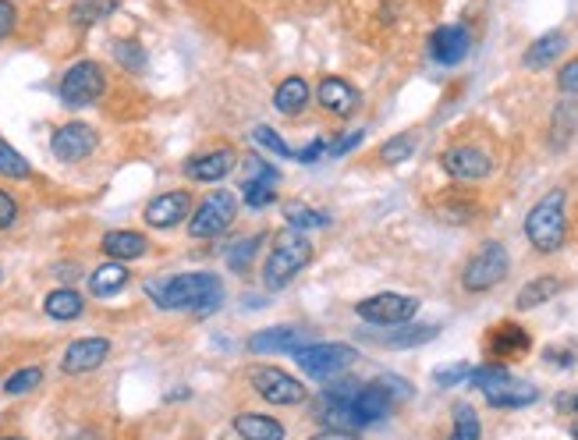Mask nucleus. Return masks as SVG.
<instances>
[{
	"instance_id": "obj_1",
	"label": "nucleus",
	"mask_w": 578,
	"mask_h": 440,
	"mask_svg": "<svg viewBox=\"0 0 578 440\" xmlns=\"http://www.w3.org/2000/svg\"><path fill=\"white\" fill-rule=\"evenodd\" d=\"M146 295L153 306L174 309V313H213L224 302V281L210 270H188L174 277H153L146 281Z\"/></svg>"
},
{
	"instance_id": "obj_2",
	"label": "nucleus",
	"mask_w": 578,
	"mask_h": 440,
	"mask_svg": "<svg viewBox=\"0 0 578 440\" xmlns=\"http://www.w3.org/2000/svg\"><path fill=\"white\" fill-rule=\"evenodd\" d=\"M525 238L539 256H554L568 242V192L550 189L525 213Z\"/></svg>"
},
{
	"instance_id": "obj_3",
	"label": "nucleus",
	"mask_w": 578,
	"mask_h": 440,
	"mask_svg": "<svg viewBox=\"0 0 578 440\" xmlns=\"http://www.w3.org/2000/svg\"><path fill=\"white\" fill-rule=\"evenodd\" d=\"M313 263V242L302 235V231H277L270 238V249H266L263 260V288L266 291H281L302 274L305 267Z\"/></svg>"
},
{
	"instance_id": "obj_4",
	"label": "nucleus",
	"mask_w": 578,
	"mask_h": 440,
	"mask_svg": "<svg viewBox=\"0 0 578 440\" xmlns=\"http://www.w3.org/2000/svg\"><path fill=\"white\" fill-rule=\"evenodd\" d=\"M511 274V252L504 242H483L472 252L465 267H461V288L469 295H483L493 291L504 277Z\"/></svg>"
},
{
	"instance_id": "obj_5",
	"label": "nucleus",
	"mask_w": 578,
	"mask_h": 440,
	"mask_svg": "<svg viewBox=\"0 0 578 440\" xmlns=\"http://www.w3.org/2000/svg\"><path fill=\"white\" fill-rule=\"evenodd\" d=\"M295 362L305 377L334 380L359 362V348L344 345V341H309V345H302L295 352Z\"/></svg>"
},
{
	"instance_id": "obj_6",
	"label": "nucleus",
	"mask_w": 578,
	"mask_h": 440,
	"mask_svg": "<svg viewBox=\"0 0 578 440\" xmlns=\"http://www.w3.org/2000/svg\"><path fill=\"white\" fill-rule=\"evenodd\" d=\"M103 93H107V71H103L100 61H89V57L71 64L61 75V86H57V96L68 110L93 107Z\"/></svg>"
},
{
	"instance_id": "obj_7",
	"label": "nucleus",
	"mask_w": 578,
	"mask_h": 440,
	"mask_svg": "<svg viewBox=\"0 0 578 440\" xmlns=\"http://www.w3.org/2000/svg\"><path fill=\"white\" fill-rule=\"evenodd\" d=\"M245 380H249L252 394L263 398L266 405H274V409L302 405V401L309 398V391H305L302 380L291 377V373L281 370V366H252V370L245 373Z\"/></svg>"
},
{
	"instance_id": "obj_8",
	"label": "nucleus",
	"mask_w": 578,
	"mask_h": 440,
	"mask_svg": "<svg viewBox=\"0 0 578 440\" xmlns=\"http://www.w3.org/2000/svg\"><path fill=\"white\" fill-rule=\"evenodd\" d=\"M238 217V199L235 192L227 189H217L203 199V203L192 210L188 217V235L192 238H220Z\"/></svg>"
},
{
	"instance_id": "obj_9",
	"label": "nucleus",
	"mask_w": 578,
	"mask_h": 440,
	"mask_svg": "<svg viewBox=\"0 0 578 440\" xmlns=\"http://www.w3.org/2000/svg\"><path fill=\"white\" fill-rule=\"evenodd\" d=\"M415 313H419V299L401 295V291H380V295L355 302V316L373 327H401V323H412Z\"/></svg>"
},
{
	"instance_id": "obj_10",
	"label": "nucleus",
	"mask_w": 578,
	"mask_h": 440,
	"mask_svg": "<svg viewBox=\"0 0 578 440\" xmlns=\"http://www.w3.org/2000/svg\"><path fill=\"white\" fill-rule=\"evenodd\" d=\"M440 167L454 181H483L493 174V157L476 142H454L440 153Z\"/></svg>"
},
{
	"instance_id": "obj_11",
	"label": "nucleus",
	"mask_w": 578,
	"mask_h": 440,
	"mask_svg": "<svg viewBox=\"0 0 578 440\" xmlns=\"http://www.w3.org/2000/svg\"><path fill=\"white\" fill-rule=\"evenodd\" d=\"M483 348H486V355H490V362H500V366H508V362H515V359H522V355H529L532 334L522 327V323L500 320V323H493V327L486 330Z\"/></svg>"
},
{
	"instance_id": "obj_12",
	"label": "nucleus",
	"mask_w": 578,
	"mask_h": 440,
	"mask_svg": "<svg viewBox=\"0 0 578 440\" xmlns=\"http://www.w3.org/2000/svg\"><path fill=\"white\" fill-rule=\"evenodd\" d=\"M96 146H100V135L86 121H68L54 132L50 139V153H54L61 164H82L86 157H93Z\"/></svg>"
},
{
	"instance_id": "obj_13",
	"label": "nucleus",
	"mask_w": 578,
	"mask_h": 440,
	"mask_svg": "<svg viewBox=\"0 0 578 440\" xmlns=\"http://www.w3.org/2000/svg\"><path fill=\"white\" fill-rule=\"evenodd\" d=\"M277 181H281V171H277L270 160L249 153V157H245V181H242L245 206H252V210H266V206L277 199V189H274Z\"/></svg>"
},
{
	"instance_id": "obj_14",
	"label": "nucleus",
	"mask_w": 578,
	"mask_h": 440,
	"mask_svg": "<svg viewBox=\"0 0 578 440\" xmlns=\"http://www.w3.org/2000/svg\"><path fill=\"white\" fill-rule=\"evenodd\" d=\"M188 217H192V192H188V189L160 192V196L149 199L146 210H142V220H146L149 228H157V231L178 228V224H185Z\"/></svg>"
},
{
	"instance_id": "obj_15",
	"label": "nucleus",
	"mask_w": 578,
	"mask_h": 440,
	"mask_svg": "<svg viewBox=\"0 0 578 440\" xmlns=\"http://www.w3.org/2000/svg\"><path fill=\"white\" fill-rule=\"evenodd\" d=\"M238 164V153L231 150V146H213V150L206 153H196V157L185 160V178L188 181H203V185H217V181H224L227 174L235 171Z\"/></svg>"
},
{
	"instance_id": "obj_16",
	"label": "nucleus",
	"mask_w": 578,
	"mask_h": 440,
	"mask_svg": "<svg viewBox=\"0 0 578 440\" xmlns=\"http://www.w3.org/2000/svg\"><path fill=\"white\" fill-rule=\"evenodd\" d=\"M302 345H309V330L295 327V323H281V327L256 330L249 338L252 355H295Z\"/></svg>"
},
{
	"instance_id": "obj_17",
	"label": "nucleus",
	"mask_w": 578,
	"mask_h": 440,
	"mask_svg": "<svg viewBox=\"0 0 578 440\" xmlns=\"http://www.w3.org/2000/svg\"><path fill=\"white\" fill-rule=\"evenodd\" d=\"M107 359H110V341L107 338H79L64 348L61 370L68 373V377H82V373L100 370Z\"/></svg>"
},
{
	"instance_id": "obj_18",
	"label": "nucleus",
	"mask_w": 578,
	"mask_h": 440,
	"mask_svg": "<svg viewBox=\"0 0 578 440\" xmlns=\"http://www.w3.org/2000/svg\"><path fill=\"white\" fill-rule=\"evenodd\" d=\"M348 405H352L355 423L373 426V423H380V419L391 416L398 401L391 398V391H387L380 380H373V384H359V391H355V398L348 401Z\"/></svg>"
},
{
	"instance_id": "obj_19",
	"label": "nucleus",
	"mask_w": 578,
	"mask_h": 440,
	"mask_svg": "<svg viewBox=\"0 0 578 440\" xmlns=\"http://www.w3.org/2000/svg\"><path fill=\"white\" fill-rule=\"evenodd\" d=\"M316 103L327 114H334V118H352L355 110L362 107V93L348 79H341V75H327L316 86Z\"/></svg>"
},
{
	"instance_id": "obj_20",
	"label": "nucleus",
	"mask_w": 578,
	"mask_h": 440,
	"mask_svg": "<svg viewBox=\"0 0 578 440\" xmlns=\"http://www.w3.org/2000/svg\"><path fill=\"white\" fill-rule=\"evenodd\" d=\"M472 50V36L465 25H440L437 32L430 36V57L444 68H454L469 57Z\"/></svg>"
},
{
	"instance_id": "obj_21",
	"label": "nucleus",
	"mask_w": 578,
	"mask_h": 440,
	"mask_svg": "<svg viewBox=\"0 0 578 440\" xmlns=\"http://www.w3.org/2000/svg\"><path fill=\"white\" fill-rule=\"evenodd\" d=\"M231 430H235L238 440H284L288 430L277 416L270 412H252V409H242L231 416Z\"/></svg>"
},
{
	"instance_id": "obj_22",
	"label": "nucleus",
	"mask_w": 578,
	"mask_h": 440,
	"mask_svg": "<svg viewBox=\"0 0 578 440\" xmlns=\"http://www.w3.org/2000/svg\"><path fill=\"white\" fill-rule=\"evenodd\" d=\"M100 249L103 256L118 263H132V260H142L149 252V238L142 231H128V228H118V231H107L100 238Z\"/></svg>"
},
{
	"instance_id": "obj_23",
	"label": "nucleus",
	"mask_w": 578,
	"mask_h": 440,
	"mask_svg": "<svg viewBox=\"0 0 578 440\" xmlns=\"http://www.w3.org/2000/svg\"><path fill=\"white\" fill-rule=\"evenodd\" d=\"M568 50V32H561V29H550V32H543L539 40H532L529 43V50L522 54V64L529 71H539V68H550V64L557 61V57Z\"/></svg>"
},
{
	"instance_id": "obj_24",
	"label": "nucleus",
	"mask_w": 578,
	"mask_h": 440,
	"mask_svg": "<svg viewBox=\"0 0 578 440\" xmlns=\"http://www.w3.org/2000/svg\"><path fill=\"white\" fill-rule=\"evenodd\" d=\"M483 398L490 409H529V405H536L539 401V387L511 377L508 384L493 387V391H486Z\"/></svg>"
},
{
	"instance_id": "obj_25",
	"label": "nucleus",
	"mask_w": 578,
	"mask_h": 440,
	"mask_svg": "<svg viewBox=\"0 0 578 440\" xmlns=\"http://www.w3.org/2000/svg\"><path fill=\"white\" fill-rule=\"evenodd\" d=\"M309 100H313V89H309L305 75H288V79L274 89V107L284 118H298V114L309 107Z\"/></svg>"
},
{
	"instance_id": "obj_26",
	"label": "nucleus",
	"mask_w": 578,
	"mask_h": 440,
	"mask_svg": "<svg viewBox=\"0 0 578 440\" xmlns=\"http://www.w3.org/2000/svg\"><path fill=\"white\" fill-rule=\"evenodd\" d=\"M128 281H132V274H128L125 263L118 260L100 263V267L89 274V295H93V299H114L118 291L128 288Z\"/></svg>"
},
{
	"instance_id": "obj_27",
	"label": "nucleus",
	"mask_w": 578,
	"mask_h": 440,
	"mask_svg": "<svg viewBox=\"0 0 578 440\" xmlns=\"http://www.w3.org/2000/svg\"><path fill=\"white\" fill-rule=\"evenodd\" d=\"M564 284L557 281L554 274H539L532 277V281H525L522 288H518L515 295V309L518 313H529V309H539V306H547L550 299H554L557 291H561Z\"/></svg>"
},
{
	"instance_id": "obj_28",
	"label": "nucleus",
	"mask_w": 578,
	"mask_h": 440,
	"mask_svg": "<svg viewBox=\"0 0 578 440\" xmlns=\"http://www.w3.org/2000/svg\"><path fill=\"white\" fill-rule=\"evenodd\" d=\"M43 313L57 323L79 320V316L86 313V299H82L75 288H54L47 291V299H43Z\"/></svg>"
},
{
	"instance_id": "obj_29",
	"label": "nucleus",
	"mask_w": 578,
	"mask_h": 440,
	"mask_svg": "<svg viewBox=\"0 0 578 440\" xmlns=\"http://www.w3.org/2000/svg\"><path fill=\"white\" fill-rule=\"evenodd\" d=\"M575 135H578V100L575 96H568V100H561L554 110V121H550V142H554L557 150H564Z\"/></svg>"
},
{
	"instance_id": "obj_30",
	"label": "nucleus",
	"mask_w": 578,
	"mask_h": 440,
	"mask_svg": "<svg viewBox=\"0 0 578 440\" xmlns=\"http://www.w3.org/2000/svg\"><path fill=\"white\" fill-rule=\"evenodd\" d=\"M437 323H419V327H412V323H401V330H394V334H383V338H376L380 345L387 348H415V345H426V341L437 338Z\"/></svg>"
},
{
	"instance_id": "obj_31",
	"label": "nucleus",
	"mask_w": 578,
	"mask_h": 440,
	"mask_svg": "<svg viewBox=\"0 0 578 440\" xmlns=\"http://www.w3.org/2000/svg\"><path fill=\"white\" fill-rule=\"evenodd\" d=\"M479 437H483V423H479L476 405L458 401L451 409V437L447 440H479Z\"/></svg>"
},
{
	"instance_id": "obj_32",
	"label": "nucleus",
	"mask_w": 578,
	"mask_h": 440,
	"mask_svg": "<svg viewBox=\"0 0 578 440\" xmlns=\"http://www.w3.org/2000/svg\"><path fill=\"white\" fill-rule=\"evenodd\" d=\"M284 220H288L291 231H302V235L313 228H330V213L305 203H284Z\"/></svg>"
},
{
	"instance_id": "obj_33",
	"label": "nucleus",
	"mask_w": 578,
	"mask_h": 440,
	"mask_svg": "<svg viewBox=\"0 0 578 440\" xmlns=\"http://www.w3.org/2000/svg\"><path fill=\"white\" fill-rule=\"evenodd\" d=\"M415 150H419V135H415V132H398L380 146V160H383V164H391V167L405 164V160L415 157Z\"/></svg>"
},
{
	"instance_id": "obj_34",
	"label": "nucleus",
	"mask_w": 578,
	"mask_h": 440,
	"mask_svg": "<svg viewBox=\"0 0 578 440\" xmlns=\"http://www.w3.org/2000/svg\"><path fill=\"white\" fill-rule=\"evenodd\" d=\"M121 8V0H75L71 8V22L75 25H96L103 18H110Z\"/></svg>"
},
{
	"instance_id": "obj_35",
	"label": "nucleus",
	"mask_w": 578,
	"mask_h": 440,
	"mask_svg": "<svg viewBox=\"0 0 578 440\" xmlns=\"http://www.w3.org/2000/svg\"><path fill=\"white\" fill-rule=\"evenodd\" d=\"M263 242H266L263 231H256V235H249V238H238V242L227 249V267L235 270V274H245V270L252 267V260H256V252Z\"/></svg>"
},
{
	"instance_id": "obj_36",
	"label": "nucleus",
	"mask_w": 578,
	"mask_h": 440,
	"mask_svg": "<svg viewBox=\"0 0 578 440\" xmlns=\"http://www.w3.org/2000/svg\"><path fill=\"white\" fill-rule=\"evenodd\" d=\"M0 174L11 181H29L32 178V164L15 150V146H11L8 139H0Z\"/></svg>"
},
{
	"instance_id": "obj_37",
	"label": "nucleus",
	"mask_w": 578,
	"mask_h": 440,
	"mask_svg": "<svg viewBox=\"0 0 578 440\" xmlns=\"http://www.w3.org/2000/svg\"><path fill=\"white\" fill-rule=\"evenodd\" d=\"M110 54H114V61H118L121 68L128 71V75H142V71H146V64H149L146 50H142L135 40H118L114 47H110Z\"/></svg>"
},
{
	"instance_id": "obj_38",
	"label": "nucleus",
	"mask_w": 578,
	"mask_h": 440,
	"mask_svg": "<svg viewBox=\"0 0 578 440\" xmlns=\"http://www.w3.org/2000/svg\"><path fill=\"white\" fill-rule=\"evenodd\" d=\"M511 380V370L508 366H500V362H483V366H472V377L469 384L476 387V391H493V387L508 384Z\"/></svg>"
},
{
	"instance_id": "obj_39",
	"label": "nucleus",
	"mask_w": 578,
	"mask_h": 440,
	"mask_svg": "<svg viewBox=\"0 0 578 440\" xmlns=\"http://www.w3.org/2000/svg\"><path fill=\"white\" fill-rule=\"evenodd\" d=\"M40 384H43L40 366H22V370H15L4 380V394H8V398H22V394H32Z\"/></svg>"
},
{
	"instance_id": "obj_40",
	"label": "nucleus",
	"mask_w": 578,
	"mask_h": 440,
	"mask_svg": "<svg viewBox=\"0 0 578 440\" xmlns=\"http://www.w3.org/2000/svg\"><path fill=\"white\" fill-rule=\"evenodd\" d=\"M252 139H256L259 146H263V150L274 153L277 160H291V157H295L288 142L281 139V132H274V128H270V125H256V128H252Z\"/></svg>"
},
{
	"instance_id": "obj_41",
	"label": "nucleus",
	"mask_w": 578,
	"mask_h": 440,
	"mask_svg": "<svg viewBox=\"0 0 578 440\" xmlns=\"http://www.w3.org/2000/svg\"><path fill=\"white\" fill-rule=\"evenodd\" d=\"M476 213H479V206L465 203V199H454V203L440 206V217H444L447 224H469V220H476Z\"/></svg>"
},
{
	"instance_id": "obj_42",
	"label": "nucleus",
	"mask_w": 578,
	"mask_h": 440,
	"mask_svg": "<svg viewBox=\"0 0 578 440\" xmlns=\"http://www.w3.org/2000/svg\"><path fill=\"white\" fill-rule=\"evenodd\" d=\"M469 377H472V366H469V362H458V366H440V370L433 373V384H437V387H458V384H465Z\"/></svg>"
},
{
	"instance_id": "obj_43",
	"label": "nucleus",
	"mask_w": 578,
	"mask_h": 440,
	"mask_svg": "<svg viewBox=\"0 0 578 440\" xmlns=\"http://www.w3.org/2000/svg\"><path fill=\"white\" fill-rule=\"evenodd\" d=\"M362 139H366V132L362 128H355V132L341 135V139L327 142V157H344V153H352L355 146H362Z\"/></svg>"
},
{
	"instance_id": "obj_44",
	"label": "nucleus",
	"mask_w": 578,
	"mask_h": 440,
	"mask_svg": "<svg viewBox=\"0 0 578 440\" xmlns=\"http://www.w3.org/2000/svg\"><path fill=\"white\" fill-rule=\"evenodd\" d=\"M557 89H561L564 96H578V57L557 71Z\"/></svg>"
},
{
	"instance_id": "obj_45",
	"label": "nucleus",
	"mask_w": 578,
	"mask_h": 440,
	"mask_svg": "<svg viewBox=\"0 0 578 440\" xmlns=\"http://www.w3.org/2000/svg\"><path fill=\"white\" fill-rule=\"evenodd\" d=\"M15 220H18V199L0 189V231H8Z\"/></svg>"
},
{
	"instance_id": "obj_46",
	"label": "nucleus",
	"mask_w": 578,
	"mask_h": 440,
	"mask_svg": "<svg viewBox=\"0 0 578 440\" xmlns=\"http://www.w3.org/2000/svg\"><path fill=\"white\" fill-rule=\"evenodd\" d=\"M18 25V8L11 0H0V40H8Z\"/></svg>"
},
{
	"instance_id": "obj_47",
	"label": "nucleus",
	"mask_w": 578,
	"mask_h": 440,
	"mask_svg": "<svg viewBox=\"0 0 578 440\" xmlns=\"http://www.w3.org/2000/svg\"><path fill=\"white\" fill-rule=\"evenodd\" d=\"M295 157H298V164H316L320 157H327V139H313L305 150H298Z\"/></svg>"
},
{
	"instance_id": "obj_48",
	"label": "nucleus",
	"mask_w": 578,
	"mask_h": 440,
	"mask_svg": "<svg viewBox=\"0 0 578 440\" xmlns=\"http://www.w3.org/2000/svg\"><path fill=\"white\" fill-rule=\"evenodd\" d=\"M380 384L391 391V398L394 401H405V398H412V387H408V380H401V377H380Z\"/></svg>"
},
{
	"instance_id": "obj_49",
	"label": "nucleus",
	"mask_w": 578,
	"mask_h": 440,
	"mask_svg": "<svg viewBox=\"0 0 578 440\" xmlns=\"http://www.w3.org/2000/svg\"><path fill=\"white\" fill-rule=\"evenodd\" d=\"M305 440H362V437L352 430H330V426H323V430H316L313 437H305Z\"/></svg>"
},
{
	"instance_id": "obj_50",
	"label": "nucleus",
	"mask_w": 578,
	"mask_h": 440,
	"mask_svg": "<svg viewBox=\"0 0 578 440\" xmlns=\"http://www.w3.org/2000/svg\"><path fill=\"white\" fill-rule=\"evenodd\" d=\"M547 362H554V366H564V370H568V366H575V359H571V352H561V348H547Z\"/></svg>"
},
{
	"instance_id": "obj_51",
	"label": "nucleus",
	"mask_w": 578,
	"mask_h": 440,
	"mask_svg": "<svg viewBox=\"0 0 578 440\" xmlns=\"http://www.w3.org/2000/svg\"><path fill=\"white\" fill-rule=\"evenodd\" d=\"M557 405H561V409H571L578 416V394H571V398H564V394H561V398H557Z\"/></svg>"
},
{
	"instance_id": "obj_52",
	"label": "nucleus",
	"mask_w": 578,
	"mask_h": 440,
	"mask_svg": "<svg viewBox=\"0 0 578 440\" xmlns=\"http://www.w3.org/2000/svg\"><path fill=\"white\" fill-rule=\"evenodd\" d=\"M71 440H100V433H93V430H82V433H75Z\"/></svg>"
},
{
	"instance_id": "obj_53",
	"label": "nucleus",
	"mask_w": 578,
	"mask_h": 440,
	"mask_svg": "<svg viewBox=\"0 0 578 440\" xmlns=\"http://www.w3.org/2000/svg\"><path fill=\"white\" fill-rule=\"evenodd\" d=\"M571 437H575V440H578V423H571Z\"/></svg>"
},
{
	"instance_id": "obj_54",
	"label": "nucleus",
	"mask_w": 578,
	"mask_h": 440,
	"mask_svg": "<svg viewBox=\"0 0 578 440\" xmlns=\"http://www.w3.org/2000/svg\"><path fill=\"white\" fill-rule=\"evenodd\" d=\"M0 440H25V437H15V433H8V437H0Z\"/></svg>"
}]
</instances>
